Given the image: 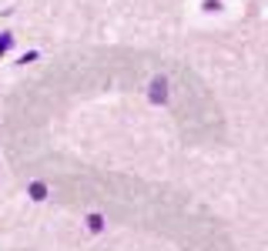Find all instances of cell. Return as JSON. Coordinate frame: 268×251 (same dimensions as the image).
Here are the masks:
<instances>
[{
  "label": "cell",
  "mask_w": 268,
  "mask_h": 251,
  "mask_svg": "<svg viewBox=\"0 0 268 251\" xmlns=\"http://www.w3.org/2000/svg\"><path fill=\"white\" fill-rule=\"evenodd\" d=\"M148 101L151 104H168V81H164V77H154V81H151Z\"/></svg>",
  "instance_id": "cell-1"
},
{
  "label": "cell",
  "mask_w": 268,
  "mask_h": 251,
  "mask_svg": "<svg viewBox=\"0 0 268 251\" xmlns=\"http://www.w3.org/2000/svg\"><path fill=\"white\" fill-rule=\"evenodd\" d=\"M27 191H30V197H34V201H44V197H47V188H44L40 181H34V184H30Z\"/></svg>",
  "instance_id": "cell-2"
},
{
  "label": "cell",
  "mask_w": 268,
  "mask_h": 251,
  "mask_svg": "<svg viewBox=\"0 0 268 251\" xmlns=\"http://www.w3.org/2000/svg\"><path fill=\"white\" fill-rule=\"evenodd\" d=\"M88 231H94V234L104 231V218L101 215H88Z\"/></svg>",
  "instance_id": "cell-3"
},
{
  "label": "cell",
  "mask_w": 268,
  "mask_h": 251,
  "mask_svg": "<svg viewBox=\"0 0 268 251\" xmlns=\"http://www.w3.org/2000/svg\"><path fill=\"white\" fill-rule=\"evenodd\" d=\"M14 47V34H0V54H7Z\"/></svg>",
  "instance_id": "cell-4"
}]
</instances>
